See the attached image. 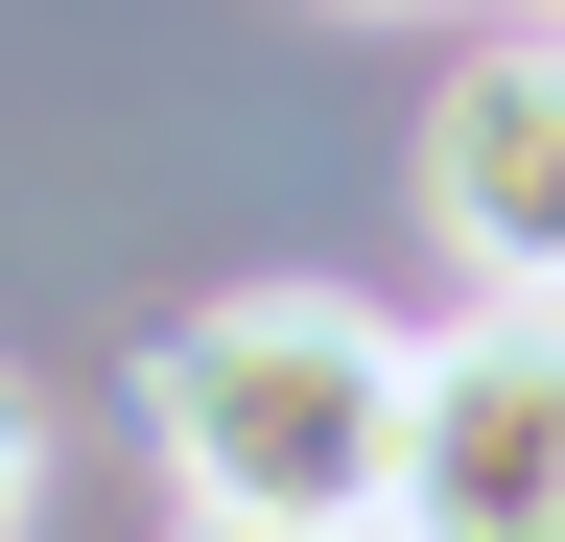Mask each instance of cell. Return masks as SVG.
Wrapping results in <instances>:
<instances>
[{
  "label": "cell",
  "mask_w": 565,
  "mask_h": 542,
  "mask_svg": "<svg viewBox=\"0 0 565 542\" xmlns=\"http://www.w3.org/2000/svg\"><path fill=\"white\" fill-rule=\"evenodd\" d=\"M141 448H166L189 519H353V542H377L401 330L353 284H212L189 330H141Z\"/></svg>",
  "instance_id": "obj_1"
},
{
  "label": "cell",
  "mask_w": 565,
  "mask_h": 542,
  "mask_svg": "<svg viewBox=\"0 0 565 542\" xmlns=\"http://www.w3.org/2000/svg\"><path fill=\"white\" fill-rule=\"evenodd\" d=\"M377 542H565V284H494L471 330H401Z\"/></svg>",
  "instance_id": "obj_2"
},
{
  "label": "cell",
  "mask_w": 565,
  "mask_h": 542,
  "mask_svg": "<svg viewBox=\"0 0 565 542\" xmlns=\"http://www.w3.org/2000/svg\"><path fill=\"white\" fill-rule=\"evenodd\" d=\"M424 213H448L471 284H565V24L471 47V72L424 95Z\"/></svg>",
  "instance_id": "obj_3"
},
{
  "label": "cell",
  "mask_w": 565,
  "mask_h": 542,
  "mask_svg": "<svg viewBox=\"0 0 565 542\" xmlns=\"http://www.w3.org/2000/svg\"><path fill=\"white\" fill-rule=\"evenodd\" d=\"M189 542H353V519H189Z\"/></svg>",
  "instance_id": "obj_4"
},
{
  "label": "cell",
  "mask_w": 565,
  "mask_h": 542,
  "mask_svg": "<svg viewBox=\"0 0 565 542\" xmlns=\"http://www.w3.org/2000/svg\"><path fill=\"white\" fill-rule=\"evenodd\" d=\"M0 519H24V378H0Z\"/></svg>",
  "instance_id": "obj_5"
}]
</instances>
